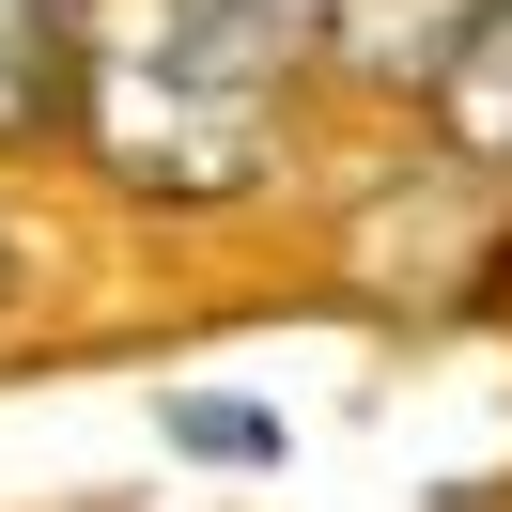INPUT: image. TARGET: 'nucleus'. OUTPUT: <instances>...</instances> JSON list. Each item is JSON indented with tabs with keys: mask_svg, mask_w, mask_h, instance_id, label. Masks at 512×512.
<instances>
[{
	"mask_svg": "<svg viewBox=\"0 0 512 512\" xmlns=\"http://www.w3.org/2000/svg\"><path fill=\"white\" fill-rule=\"evenodd\" d=\"M466 16H481V0H326L311 32H342V63H357V78H435Z\"/></svg>",
	"mask_w": 512,
	"mask_h": 512,
	"instance_id": "obj_2",
	"label": "nucleus"
},
{
	"mask_svg": "<svg viewBox=\"0 0 512 512\" xmlns=\"http://www.w3.org/2000/svg\"><path fill=\"white\" fill-rule=\"evenodd\" d=\"M78 16H94V32H63V125L94 140L125 187L202 202V187H249V171L280 156L295 47H264L218 0H78Z\"/></svg>",
	"mask_w": 512,
	"mask_h": 512,
	"instance_id": "obj_1",
	"label": "nucleus"
},
{
	"mask_svg": "<svg viewBox=\"0 0 512 512\" xmlns=\"http://www.w3.org/2000/svg\"><path fill=\"white\" fill-rule=\"evenodd\" d=\"M218 16H249L264 47H311V16H326V0H218Z\"/></svg>",
	"mask_w": 512,
	"mask_h": 512,
	"instance_id": "obj_6",
	"label": "nucleus"
},
{
	"mask_svg": "<svg viewBox=\"0 0 512 512\" xmlns=\"http://www.w3.org/2000/svg\"><path fill=\"white\" fill-rule=\"evenodd\" d=\"M63 16H78V0H63Z\"/></svg>",
	"mask_w": 512,
	"mask_h": 512,
	"instance_id": "obj_7",
	"label": "nucleus"
},
{
	"mask_svg": "<svg viewBox=\"0 0 512 512\" xmlns=\"http://www.w3.org/2000/svg\"><path fill=\"white\" fill-rule=\"evenodd\" d=\"M63 125V0H0V140Z\"/></svg>",
	"mask_w": 512,
	"mask_h": 512,
	"instance_id": "obj_4",
	"label": "nucleus"
},
{
	"mask_svg": "<svg viewBox=\"0 0 512 512\" xmlns=\"http://www.w3.org/2000/svg\"><path fill=\"white\" fill-rule=\"evenodd\" d=\"M171 435H187V450H233V466H264V450H280L249 404H171Z\"/></svg>",
	"mask_w": 512,
	"mask_h": 512,
	"instance_id": "obj_5",
	"label": "nucleus"
},
{
	"mask_svg": "<svg viewBox=\"0 0 512 512\" xmlns=\"http://www.w3.org/2000/svg\"><path fill=\"white\" fill-rule=\"evenodd\" d=\"M435 94H450V140L512 171V0H481L466 32H450V63H435Z\"/></svg>",
	"mask_w": 512,
	"mask_h": 512,
	"instance_id": "obj_3",
	"label": "nucleus"
}]
</instances>
